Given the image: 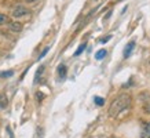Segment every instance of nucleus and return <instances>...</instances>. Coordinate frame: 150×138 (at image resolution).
<instances>
[{
	"label": "nucleus",
	"instance_id": "3",
	"mask_svg": "<svg viewBox=\"0 0 150 138\" xmlns=\"http://www.w3.org/2000/svg\"><path fill=\"white\" fill-rule=\"evenodd\" d=\"M57 73H58L59 80H65L68 76V66L65 64H59L58 68H57Z\"/></svg>",
	"mask_w": 150,
	"mask_h": 138
},
{
	"label": "nucleus",
	"instance_id": "7",
	"mask_svg": "<svg viewBox=\"0 0 150 138\" xmlns=\"http://www.w3.org/2000/svg\"><path fill=\"white\" fill-rule=\"evenodd\" d=\"M134 47H135V41H129V43L127 44V47H125V50H124V57H125V58L131 55L132 50H134Z\"/></svg>",
	"mask_w": 150,
	"mask_h": 138
},
{
	"label": "nucleus",
	"instance_id": "12",
	"mask_svg": "<svg viewBox=\"0 0 150 138\" xmlns=\"http://www.w3.org/2000/svg\"><path fill=\"white\" fill-rule=\"evenodd\" d=\"M143 112L145 113H150V98L147 101L143 102Z\"/></svg>",
	"mask_w": 150,
	"mask_h": 138
},
{
	"label": "nucleus",
	"instance_id": "2",
	"mask_svg": "<svg viewBox=\"0 0 150 138\" xmlns=\"http://www.w3.org/2000/svg\"><path fill=\"white\" fill-rule=\"evenodd\" d=\"M11 17L13 18H17V19H19V18H23V17H28L29 14H30V10H28L25 6H22V4H18V6H14L13 9H11Z\"/></svg>",
	"mask_w": 150,
	"mask_h": 138
},
{
	"label": "nucleus",
	"instance_id": "10",
	"mask_svg": "<svg viewBox=\"0 0 150 138\" xmlns=\"http://www.w3.org/2000/svg\"><path fill=\"white\" fill-rule=\"evenodd\" d=\"M106 54H108V51L105 50V48H102V50H99V51H98V53L95 54V58H96L98 61H100V60H103L105 57H106Z\"/></svg>",
	"mask_w": 150,
	"mask_h": 138
},
{
	"label": "nucleus",
	"instance_id": "6",
	"mask_svg": "<svg viewBox=\"0 0 150 138\" xmlns=\"http://www.w3.org/2000/svg\"><path fill=\"white\" fill-rule=\"evenodd\" d=\"M44 70H46V66H44V65L39 66V69L36 70V75H35V83L40 82V79H41V76H43V73H44Z\"/></svg>",
	"mask_w": 150,
	"mask_h": 138
},
{
	"label": "nucleus",
	"instance_id": "20",
	"mask_svg": "<svg viewBox=\"0 0 150 138\" xmlns=\"http://www.w3.org/2000/svg\"><path fill=\"white\" fill-rule=\"evenodd\" d=\"M116 1H120V0H116Z\"/></svg>",
	"mask_w": 150,
	"mask_h": 138
},
{
	"label": "nucleus",
	"instance_id": "18",
	"mask_svg": "<svg viewBox=\"0 0 150 138\" xmlns=\"http://www.w3.org/2000/svg\"><path fill=\"white\" fill-rule=\"evenodd\" d=\"M25 3H28V4H33V3H37L39 0H23Z\"/></svg>",
	"mask_w": 150,
	"mask_h": 138
},
{
	"label": "nucleus",
	"instance_id": "8",
	"mask_svg": "<svg viewBox=\"0 0 150 138\" xmlns=\"http://www.w3.org/2000/svg\"><path fill=\"white\" fill-rule=\"evenodd\" d=\"M10 22V18L8 15L4 13H0V26H3V25H7Z\"/></svg>",
	"mask_w": 150,
	"mask_h": 138
},
{
	"label": "nucleus",
	"instance_id": "19",
	"mask_svg": "<svg viewBox=\"0 0 150 138\" xmlns=\"http://www.w3.org/2000/svg\"><path fill=\"white\" fill-rule=\"evenodd\" d=\"M110 15H112V11H109V13L106 14V17H105V19H108V18H109V17H110Z\"/></svg>",
	"mask_w": 150,
	"mask_h": 138
},
{
	"label": "nucleus",
	"instance_id": "1",
	"mask_svg": "<svg viewBox=\"0 0 150 138\" xmlns=\"http://www.w3.org/2000/svg\"><path fill=\"white\" fill-rule=\"evenodd\" d=\"M131 102H132V98L129 94H127V92H123V94L117 95L113 100V102L110 104L109 116L110 117H117L123 110L128 109V108L131 106Z\"/></svg>",
	"mask_w": 150,
	"mask_h": 138
},
{
	"label": "nucleus",
	"instance_id": "17",
	"mask_svg": "<svg viewBox=\"0 0 150 138\" xmlns=\"http://www.w3.org/2000/svg\"><path fill=\"white\" fill-rule=\"evenodd\" d=\"M44 97H46V95H44V94H41L40 91H39V92L36 94V98H37V101H39V102H41V100H43Z\"/></svg>",
	"mask_w": 150,
	"mask_h": 138
},
{
	"label": "nucleus",
	"instance_id": "13",
	"mask_svg": "<svg viewBox=\"0 0 150 138\" xmlns=\"http://www.w3.org/2000/svg\"><path fill=\"white\" fill-rule=\"evenodd\" d=\"M94 101H95V104L98 106H102L105 104V98H102V97H95V98H94Z\"/></svg>",
	"mask_w": 150,
	"mask_h": 138
},
{
	"label": "nucleus",
	"instance_id": "4",
	"mask_svg": "<svg viewBox=\"0 0 150 138\" xmlns=\"http://www.w3.org/2000/svg\"><path fill=\"white\" fill-rule=\"evenodd\" d=\"M7 26H8V29L11 31V32H21L22 31V23L21 22H17V21H10L8 23H7Z\"/></svg>",
	"mask_w": 150,
	"mask_h": 138
},
{
	"label": "nucleus",
	"instance_id": "11",
	"mask_svg": "<svg viewBox=\"0 0 150 138\" xmlns=\"http://www.w3.org/2000/svg\"><path fill=\"white\" fill-rule=\"evenodd\" d=\"M86 47H87V43H83V44H80V46H79V48L76 50V53H74V57H77V55L81 54L83 51L86 50Z\"/></svg>",
	"mask_w": 150,
	"mask_h": 138
},
{
	"label": "nucleus",
	"instance_id": "5",
	"mask_svg": "<svg viewBox=\"0 0 150 138\" xmlns=\"http://www.w3.org/2000/svg\"><path fill=\"white\" fill-rule=\"evenodd\" d=\"M8 106V97L6 92H0V109H6Z\"/></svg>",
	"mask_w": 150,
	"mask_h": 138
},
{
	"label": "nucleus",
	"instance_id": "15",
	"mask_svg": "<svg viewBox=\"0 0 150 138\" xmlns=\"http://www.w3.org/2000/svg\"><path fill=\"white\" fill-rule=\"evenodd\" d=\"M48 51H50V47H46V48H44V50L41 51V54L39 55V60H41V58H43V57H44V55H46L47 53H48Z\"/></svg>",
	"mask_w": 150,
	"mask_h": 138
},
{
	"label": "nucleus",
	"instance_id": "16",
	"mask_svg": "<svg viewBox=\"0 0 150 138\" xmlns=\"http://www.w3.org/2000/svg\"><path fill=\"white\" fill-rule=\"evenodd\" d=\"M110 39H112V35H108L106 37H102V39H100L99 41H100V43H106V41H109Z\"/></svg>",
	"mask_w": 150,
	"mask_h": 138
},
{
	"label": "nucleus",
	"instance_id": "9",
	"mask_svg": "<svg viewBox=\"0 0 150 138\" xmlns=\"http://www.w3.org/2000/svg\"><path fill=\"white\" fill-rule=\"evenodd\" d=\"M142 138H150V123H147L142 130Z\"/></svg>",
	"mask_w": 150,
	"mask_h": 138
},
{
	"label": "nucleus",
	"instance_id": "14",
	"mask_svg": "<svg viewBox=\"0 0 150 138\" xmlns=\"http://www.w3.org/2000/svg\"><path fill=\"white\" fill-rule=\"evenodd\" d=\"M14 75V70H8V72H0V78H11Z\"/></svg>",
	"mask_w": 150,
	"mask_h": 138
}]
</instances>
